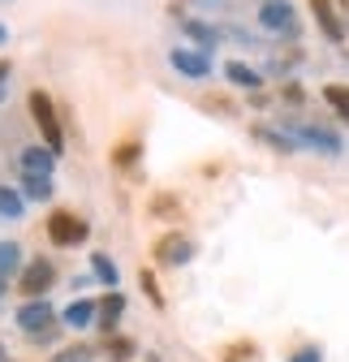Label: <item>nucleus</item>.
I'll list each match as a JSON object with an SVG mask.
<instances>
[{
  "mask_svg": "<svg viewBox=\"0 0 349 362\" xmlns=\"http://www.w3.org/2000/svg\"><path fill=\"white\" fill-rule=\"evenodd\" d=\"M0 216H22V194L0 186Z\"/></svg>",
  "mask_w": 349,
  "mask_h": 362,
  "instance_id": "20",
  "label": "nucleus"
},
{
  "mask_svg": "<svg viewBox=\"0 0 349 362\" xmlns=\"http://www.w3.org/2000/svg\"><path fill=\"white\" fill-rule=\"evenodd\" d=\"M52 362H91V349H86V345H69V349H61Z\"/></svg>",
  "mask_w": 349,
  "mask_h": 362,
  "instance_id": "24",
  "label": "nucleus"
},
{
  "mask_svg": "<svg viewBox=\"0 0 349 362\" xmlns=\"http://www.w3.org/2000/svg\"><path fill=\"white\" fill-rule=\"evenodd\" d=\"M9 74H13V65H9V61H5V57H0V82H5V78H9Z\"/></svg>",
  "mask_w": 349,
  "mask_h": 362,
  "instance_id": "30",
  "label": "nucleus"
},
{
  "mask_svg": "<svg viewBox=\"0 0 349 362\" xmlns=\"http://www.w3.org/2000/svg\"><path fill=\"white\" fill-rule=\"evenodd\" d=\"M95 276H100L104 285H112V289H117V267H112V259H108V255H95Z\"/></svg>",
  "mask_w": 349,
  "mask_h": 362,
  "instance_id": "22",
  "label": "nucleus"
},
{
  "mask_svg": "<svg viewBox=\"0 0 349 362\" xmlns=\"http://www.w3.org/2000/svg\"><path fill=\"white\" fill-rule=\"evenodd\" d=\"M52 281H57L52 263H48V259H35V263H26V272L18 276V293H26V298H43V293L52 289Z\"/></svg>",
  "mask_w": 349,
  "mask_h": 362,
  "instance_id": "6",
  "label": "nucleus"
},
{
  "mask_svg": "<svg viewBox=\"0 0 349 362\" xmlns=\"http://www.w3.org/2000/svg\"><path fill=\"white\" fill-rule=\"evenodd\" d=\"M311 13H315V22H319V30H324V39H332V43H341V39L349 35V22H345V9L336 5V0H311Z\"/></svg>",
  "mask_w": 349,
  "mask_h": 362,
  "instance_id": "3",
  "label": "nucleus"
},
{
  "mask_svg": "<svg viewBox=\"0 0 349 362\" xmlns=\"http://www.w3.org/2000/svg\"><path fill=\"white\" fill-rule=\"evenodd\" d=\"M168 65L186 74V78H207L211 74V57L207 52H194V48H177V52H168Z\"/></svg>",
  "mask_w": 349,
  "mask_h": 362,
  "instance_id": "8",
  "label": "nucleus"
},
{
  "mask_svg": "<svg viewBox=\"0 0 349 362\" xmlns=\"http://www.w3.org/2000/svg\"><path fill=\"white\" fill-rule=\"evenodd\" d=\"M336 5H341V9H349V0H336Z\"/></svg>",
  "mask_w": 349,
  "mask_h": 362,
  "instance_id": "31",
  "label": "nucleus"
},
{
  "mask_svg": "<svg viewBox=\"0 0 349 362\" xmlns=\"http://www.w3.org/2000/svg\"><path fill=\"white\" fill-rule=\"evenodd\" d=\"M285 100H289V104H302V90H297V86H293V82H289V86H285Z\"/></svg>",
  "mask_w": 349,
  "mask_h": 362,
  "instance_id": "29",
  "label": "nucleus"
},
{
  "mask_svg": "<svg viewBox=\"0 0 349 362\" xmlns=\"http://www.w3.org/2000/svg\"><path fill=\"white\" fill-rule=\"evenodd\" d=\"M86 233H91V224H86L82 216H73V211H52L48 216V238L57 246H82Z\"/></svg>",
  "mask_w": 349,
  "mask_h": 362,
  "instance_id": "2",
  "label": "nucleus"
},
{
  "mask_svg": "<svg viewBox=\"0 0 349 362\" xmlns=\"http://www.w3.org/2000/svg\"><path fill=\"white\" fill-rule=\"evenodd\" d=\"M324 100L336 108V117H341V121H349V86H341V82L324 86Z\"/></svg>",
  "mask_w": 349,
  "mask_h": 362,
  "instance_id": "14",
  "label": "nucleus"
},
{
  "mask_svg": "<svg viewBox=\"0 0 349 362\" xmlns=\"http://www.w3.org/2000/svg\"><path fill=\"white\" fill-rule=\"evenodd\" d=\"M108 354H112L117 362H125V358H134V341H125V337H108Z\"/></svg>",
  "mask_w": 349,
  "mask_h": 362,
  "instance_id": "23",
  "label": "nucleus"
},
{
  "mask_svg": "<svg viewBox=\"0 0 349 362\" xmlns=\"http://www.w3.org/2000/svg\"><path fill=\"white\" fill-rule=\"evenodd\" d=\"M0 362H5V349H0Z\"/></svg>",
  "mask_w": 349,
  "mask_h": 362,
  "instance_id": "32",
  "label": "nucleus"
},
{
  "mask_svg": "<svg viewBox=\"0 0 349 362\" xmlns=\"http://www.w3.org/2000/svg\"><path fill=\"white\" fill-rule=\"evenodd\" d=\"M225 78L233 82V86H264V78H259V69H250V65H242V61H229L225 65Z\"/></svg>",
  "mask_w": 349,
  "mask_h": 362,
  "instance_id": "12",
  "label": "nucleus"
},
{
  "mask_svg": "<svg viewBox=\"0 0 349 362\" xmlns=\"http://www.w3.org/2000/svg\"><path fill=\"white\" fill-rule=\"evenodd\" d=\"M138 285H143V293L151 298V306H164V293H160V285H155V276H151V272H143V276H138Z\"/></svg>",
  "mask_w": 349,
  "mask_h": 362,
  "instance_id": "25",
  "label": "nucleus"
},
{
  "mask_svg": "<svg viewBox=\"0 0 349 362\" xmlns=\"http://www.w3.org/2000/svg\"><path fill=\"white\" fill-rule=\"evenodd\" d=\"M26 194L30 199H48L52 194V177H26Z\"/></svg>",
  "mask_w": 349,
  "mask_h": 362,
  "instance_id": "21",
  "label": "nucleus"
},
{
  "mask_svg": "<svg viewBox=\"0 0 349 362\" xmlns=\"http://www.w3.org/2000/svg\"><path fill=\"white\" fill-rule=\"evenodd\" d=\"M259 26L272 30V35H293L297 30V13L289 0H264V9H259Z\"/></svg>",
  "mask_w": 349,
  "mask_h": 362,
  "instance_id": "4",
  "label": "nucleus"
},
{
  "mask_svg": "<svg viewBox=\"0 0 349 362\" xmlns=\"http://www.w3.org/2000/svg\"><path fill=\"white\" fill-rule=\"evenodd\" d=\"M57 151L52 147H26L22 151V177H52Z\"/></svg>",
  "mask_w": 349,
  "mask_h": 362,
  "instance_id": "9",
  "label": "nucleus"
},
{
  "mask_svg": "<svg viewBox=\"0 0 349 362\" xmlns=\"http://www.w3.org/2000/svg\"><path fill=\"white\" fill-rule=\"evenodd\" d=\"M121 310H125V298H121V293H104V302H100V310H95V315H100V328H104V332H112V328H117Z\"/></svg>",
  "mask_w": 349,
  "mask_h": 362,
  "instance_id": "11",
  "label": "nucleus"
},
{
  "mask_svg": "<svg viewBox=\"0 0 349 362\" xmlns=\"http://www.w3.org/2000/svg\"><path fill=\"white\" fill-rule=\"evenodd\" d=\"M18 259H22V250H18L13 242H0V276H13V272H18Z\"/></svg>",
  "mask_w": 349,
  "mask_h": 362,
  "instance_id": "16",
  "label": "nucleus"
},
{
  "mask_svg": "<svg viewBox=\"0 0 349 362\" xmlns=\"http://www.w3.org/2000/svg\"><path fill=\"white\" fill-rule=\"evenodd\" d=\"M151 255H155V263H164V267H182V263L194 259V242H190L186 233H164Z\"/></svg>",
  "mask_w": 349,
  "mask_h": 362,
  "instance_id": "5",
  "label": "nucleus"
},
{
  "mask_svg": "<svg viewBox=\"0 0 349 362\" xmlns=\"http://www.w3.org/2000/svg\"><path fill=\"white\" fill-rule=\"evenodd\" d=\"M254 139L272 143L276 151H293V139H285V134H276V129H268V125H254Z\"/></svg>",
  "mask_w": 349,
  "mask_h": 362,
  "instance_id": "18",
  "label": "nucleus"
},
{
  "mask_svg": "<svg viewBox=\"0 0 349 362\" xmlns=\"http://www.w3.org/2000/svg\"><path fill=\"white\" fill-rule=\"evenodd\" d=\"M26 108H30V117H35V129L43 134V143H48V147L61 156V147H65V129H61V121H57V104L43 95V90H30Z\"/></svg>",
  "mask_w": 349,
  "mask_h": 362,
  "instance_id": "1",
  "label": "nucleus"
},
{
  "mask_svg": "<svg viewBox=\"0 0 349 362\" xmlns=\"http://www.w3.org/2000/svg\"><path fill=\"white\" fill-rule=\"evenodd\" d=\"M52 324H57L52 306H48V302H39V298H30V302L18 310V328H26V332H57Z\"/></svg>",
  "mask_w": 349,
  "mask_h": 362,
  "instance_id": "7",
  "label": "nucleus"
},
{
  "mask_svg": "<svg viewBox=\"0 0 349 362\" xmlns=\"http://www.w3.org/2000/svg\"><path fill=\"white\" fill-rule=\"evenodd\" d=\"M91 320H95V306H91V302H73V306L65 310V324H69V328H86Z\"/></svg>",
  "mask_w": 349,
  "mask_h": 362,
  "instance_id": "15",
  "label": "nucleus"
},
{
  "mask_svg": "<svg viewBox=\"0 0 349 362\" xmlns=\"http://www.w3.org/2000/svg\"><path fill=\"white\" fill-rule=\"evenodd\" d=\"M297 139L311 143V147H319V151H328V156L341 151V139H336L332 129H319V125H297Z\"/></svg>",
  "mask_w": 349,
  "mask_h": 362,
  "instance_id": "10",
  "label": "nucleus"
},
{
  "mask_svg": "<svg viewBox=\"0 0 349 362\" xmlns=\"http://www.w3.org/2000/svg\"><path fill=\"white\" fill-rule=\"evenodd\" d=\"M138 156H143V147H138L134 139H125V143H117V147H112V164H117V168H134V164H138Z\"/></svg>",
  "mask_w": 349,
  "mask_h": 362,
  "instance_id": "13",
  "label": "nucleus"
},
{
  "mask_svg": "<svg viewBox=\"0 0 349 362\" xmlns=\"http://www.w3.org/2000/svg\"><path fill=\"white\" fill-rule=\"evenodd\" d=\"M182 26H186V35H190V39H199V43H203V48H211V43H215V30H211V26L194 22V18H186Z\"/></svg>",
  "mask_w": 349,
  "mask_h": 362,
  "instance_id": "19",
  "label": "nucleus"
},
{
  "mask_svg": "<svg viewBox=\"0 0 349 362\" xmlns=\"http://www.w3.org/2000/svg\"><path fill=\"white\" fill-rule=\"evenodd\" d=\"M151 211L155 216H172V211H177V199H172V194H155L151 199Z\"/></svg>",
  "mask_w": 349,
  "mask_h": 362,
  "instance_id": "26",
  "label": "nucleus"
},
{
  "mask_svg": "<svg viewBox=\"0 0 349 362\" xmlns=\"http://www.w3.org/2000/svg\"><path fill=\"white\" fill-rule=\"evenodd\" d=\"M289 362H319V349H315V345H311V349H297Z\"/></svg>",
  "mask_w": 349,
  "mask_h": 362,
  "instance_id": "28",
  "label": "nucleus"
},
{
  "mask_svg": "<svg viewBox=\"0 0 349 362\" xmlns=\"http://www.w3.org/2000/svg\"><path fill=\"white\" fill-rule=\"evenodd\" d=\"M220 358H225V362H254V358H259V349H254L250 341H237V345H229Z\"/></svg>",
  "mask_w": 349,
  "mask_h": 362,
  "instance_id": "17",
  "label": "nucleus"
},
{
  "mask_svg": "<svg viewBox=\"0 0 349 362\" xmlns=\"http://www.w3.org/2000/svg\"><path fill=\"white\" fill-rule=\"evenodd\" d=\"M203 108H207V112H225V117H233V104H229V100H220V95H207V100H203Z\"/></svg>",
  "mask_w": 349,
  "mask_h": 362,
  "instance_id": "27",
  "label": "nucleus"
}]
</instances>
